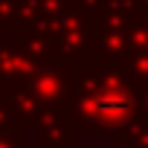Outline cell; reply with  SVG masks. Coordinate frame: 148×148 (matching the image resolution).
Segmentation results:
<instances>
[{
    "label": "cell",
    "instance_id": "obj_1",
    "mask_svg": "<svg viewBox=\"0 0 148 148\" xmlns=\"http://www.w3.org/2000/svg\"><path fill=\"white\" fill-rule=\"evenodd\" d=\"M131 108H134V102L125 93V87H119V84H105L84 102V113L102 125H122L131 116Z\"/></svg>",
    "mask_w": 148,
    "mask_h": 148
}]
</instances>
